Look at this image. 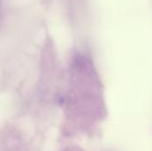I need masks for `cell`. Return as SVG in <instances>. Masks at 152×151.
<instances>
[{
	"label": "cell",
	"mask_w": 152,
	"mask_h": 151,
	"mask_svg": "<svg viewBox=\"0 0 152 151\" xmlns=\"http://www.w3.org/2000/svg\"><path fill=\"white\" fill-rule=\"evenodd\" d=\"M23 136L14 127L0 129V151H29Z\"/></svg>",
	"instance_id": "obj_1"
},
{
	"label": "cell",
	"mask_w": 152,
	"mask_h": 151,
	"mask_svg": "<svg viewBox=\"0 0 152 151\" xmlns=\"http://www.w3.org/2000/svg\"><path fill=\"white\" fill-rule=\"evenodd\" d=\"M0 17H1V5H0Z\"/></svg>",
	"instance_id": "obj_2"
}]
</instances>
